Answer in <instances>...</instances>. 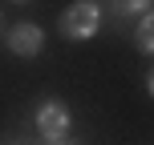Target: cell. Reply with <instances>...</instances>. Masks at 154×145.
<instances>
[{
    "instance_id": "cell-7",
    "label": "cell",
    "mask_w": 154,
    "mask_h": 145,
    "mask_svg": "<svg viewBox=\"0 0 154 145\" xmlns=\"http://www.w3.org/2000/svg\"><path fill=\"white\" fill-rule=\"evenodd\" d=\"M0 28H4V16H0Z\"/></svg>"
},
{
    "instance_id": "cell-6",
    "label": "cell",
    "mask_w": 154,
    "mask_h": 145,
    "mask_svg": "<svg viewBox=\"0 0 154 145\" xmlns=\"http://www.w3.org/2000/svg\"><path fill=\"white\" fill-rule=\"evenodd\" d=\"M49 145H65V141H49Z\"/></svg>"
},
{
    "instance_id": "cell-5",
    "label": "cell",
    "mask_w": 154,
    "mask_h": 145,
    "mask_svg": "<svg viewBox=\"0 0 154 145\" xmlns=\"http://www.w3.org/2000/svg\"><path fill=\"white\" fill-rule=\"evenodd\" d=\"M150 16H142V20H138V48H142V53H150V45H154V28H150Z\"/></svg>"
},
{
    "instance_id": "cell-3",
    "label": "cell",
    "mask_w": 154,
    "mask_h": 145,
    "mask_svg": "<svg viewBox=\"0 0 154 145\" xmlns=\"http://www.w3.org/2000/svg\"><path fill=\"white\" fill-rule=\"evenodd\" d=\"M8 48H12L16 57H37L41 48H45V32H41V24L32 20H20L8 28Z\"/></svg>"
},
{
    "instance_id": "cell-1",
    "label": "cell",
    "mask_w": 154,
    "mask_h": 145,
    "mask_svg": "<svg viewBox=\"0 0 154 145\" xmlns=\"http://www.w3.org/2000/svg\"><path fill=\"white\" fill-rule=\"evenodd\" d=\"M97 28H101V8L93 0H77L61 12V36L69 40H89Z\"/></svg>"
},
{
    "instance_id": "cell-2",
    "label": "cell",
    "mask_w": 154,
    "mask_h": 145,
    "mask_svg": "<svg viewBox=\"0 0 154 145\" xmlns=\"http://www.w3.org/2000/svg\"><path fill=\"white\" fill-rule=\"evenodd\" d=\"M69 125H73V117H69V109H65L61 101H45V105L37 109V129H41L45 141H65Z\"/></svg>"
},
{
    "instance_id": "cell-4",
    "label": "cell",
    "mask_w": 154,
    "mask_h": 145,
    "mask_svg": "<svg viewBox=\"0 0 154 145\" xmlns=\"http://www.w3.org/2000/svg\"><path fill=\"white\" fill-rule=\"evenodd\" d=\"M146 8H150V0H114V12L118 16H134V12L146 16Z\"/></svg>"
},
{
    "instance_id": "cell-8",
    "label": "cell",
    "mask_w": 154,
    "mask_h": 145,
    "mask_svg": "<svg viewBox=\"0 0 154 145\" xmlns=\"http://www.w3.org/2000/svg\"><path fill=\"white\" fill-rule=\"evenodd\" d=\"M16 4H24V0H16Z\"/></svg>"
}]
</instances>
